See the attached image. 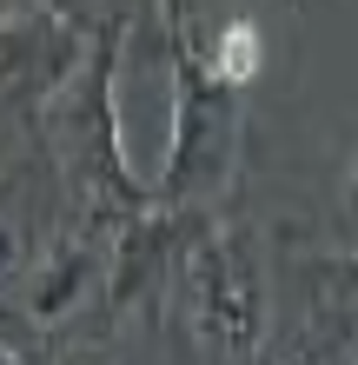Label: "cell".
Segmentation results:
<instances>
[{
  "mask_svg": "<svg viewBox=\"0 0 358 365\" xmlns=\"http://www.w3.org/2000/svg\"><path fill=\"white\" fill-rule=\"evenodd\" d=\"M126 34L133 27L100 34L93 60L40 113V146L60 166V186H67L73 212L93 220V226H126V220L159 206L153 180H139L126 166V140H120V53H126Z\"/></svg>",
  "mask_w": 358,
  "mask_h": 365,
  "instance_id": "cell-1",
  "label": "cell"
},
{
  "mask_svg": "<svg viewBox=\"0 0 358 365\" xmlns=\"http://www.w3.org/2000/svg\"><path fill=\"white\" fill-rule=\"evenodd\" d=\"M159 27H166V60H173V140H166L153 192L173 212H213L239 186L246 113H239V93L219 87L213 67H206L199 34L186 20V0H166Z\"/></svg>",
  "mask_w": 358,
  "mask_h": 365,
  "instance_id": "cell-2",
  "label": "cell"
},
{
  "mask_svg": "<svg viewBox=\"0 0 358 365\" xmlns=\"http://www.w3.org/2000/svg\"><path fill=\"white\" fill-rule=\"evenodd\" d=\"M173 312L186 319V332L206 339V346L252 359L265 339V272H259V252H252L246 232L219 226L213 212L199 220L193 246L173 272Z\"/></svg>",
  "mask_w": 358,
  "mask_h": 365,
  "instance_id": "cell-3",
  "label": "cell"
},
{
  "mask_svg": "<svg viewBox=\"0 0 358 365\" xmlns=\"http://www.w3.org/2000/svg\"><path fill=\"white\" fill-rule=\"evenodd\" d=\"M93 60V34H80L73 20L40 7L27 20L0 27V113H47L53 93Z\"/></svg>",
  "mask_w": 358,
  "mask_h": 365,
  "instance_id": "cell-4",
  "label": "cell"
},
{
  "mask_svg": "<svg viewBox=\"0 0 358 365\" xmlns=\"http://www.w3.org/2000/svg\"><path fill=\"white\" fill-rule=\"evenodd\" d=\"M206 212H173V206H153L139 220L113 226V259H107V319H126L139 306L173 292V272L186 259Z\"/></svg>",
  "mask_w": 358,
  "mask_h": 365,
  "instance_id": "cell-5",
  "label": "cell"
},
{
  "mask_svg": "<svg viewBox=\"0 0 358 365\" xmlns=\"http://www.w3.org/2000/svg\"><path fill=\"white\" fill-rule=\"evenodd\" d=\"M107 259H113V226H80V232H67V240L53 246V259H47V272H40V286H33V326H53V319H67V312H80L87 299L100 292L107 299Z\"/></svg>",
  "mask_w": 358,
  "mask_h": 365,
  "instance_id": "cell-6",
  "label": "cell"
},
{
  "mask_svg": "<svg viewBox=\"0 0 358 365\" xmlns=\"http://www.w3.org/2000/svg\"><path fill=\"white\" fill-rule=\"evenodd\" d=\"M305 272L319 292V332L345 352V365H358V259H319Z\"/></svg>",
  "mask_w": 358,
  "mask_h": 365,
  "instance_id": "cell-7",
  "label": "cell"
},
{
  "mask_svg": "<svg viewBox=\"0 0 358 365\" xmlns=\"http://www.w3.org/2000/svg\"><path fill=\"white\" fill-rule=\"evenodd\" d=\"M199 53H206V67H213V80L233 87V93H246L252 80H259V67H265V40H259L252 20H219V27H206Z\"/></svg>",
  "mask_w": 358,
  "mask_h": 365,
  "instance_id": "cell-8",
  "label": "cell"
},
{
  "mask_svg": "<svg viewBox=\"0 0 358 365\" xmlns=\"http://www.w3.org/2000/svg\"><path fill=\"white\" fill-rule=\"evenodd\" d=\"M40 7H53L60 20H73L80 34H93V40H100L107 27H133V20H139L146 7L159 14L166 0H40Z\"/></svg>",
  "mask_w": 358,
  "mask_h": 365,
  "instance_id": "cell-9",
  "label": "cell"
},
{
  "mask_svg": "<svg viewBox=\"0 0 358 365\" xmlns=\"http://www.w3.org/2000/svg\"><path fill=\"white\" fill-rule=\"evenodd\" d=\"M345 259H358V166H352V200H345Z\"/></svg>",
  "mask_w": 358,
  "mask_h": 365,
  "instance_id": "cell-10",
  "label": "cell"
},
{
  "mask_svg": "<svg viewBox=\"0 0 358 365\" xmlns=\"http://www.w3.org/2000/svg\"><path fill=\"white\" fill-rule=\"evenodd\" d=\"M27 14H40V0H0V27L7 20H27Z\"/></svg>",
  "mask_w": 358,
  "mask_h": 365,
  "instance_id": "cell-11",
  "label": "cell"
},
{
  "mask_svg": "<svg viewBox=\"0 0 358 365\" xmlns=\"http://www.w3.org/2000/svg\"><path fill=\"white\" fill-rule=\"evenodd\" d=\"M14 259V232H7V220H0V266Z\"/></svg>",
  "mask_w": 358,
  "mask_h": 365,
  "instance_id": "cell-12",
  "label": "cell"
},
{
  "mask_svg": "<svg viewBox=\"0 0 358 365\" xmlns=\"http://www.w3.org/2000/svg\"><path fill=\"white\" fill-rule=\"evenodd\" d=\"M0 365H20V352H14V346H7V339H0Z\"/></svg>",
  "mask_w": 358,
  "mask_h": 365,
  "instance_id": "cell-13",
  "label": "cell"
}]
</instances>
